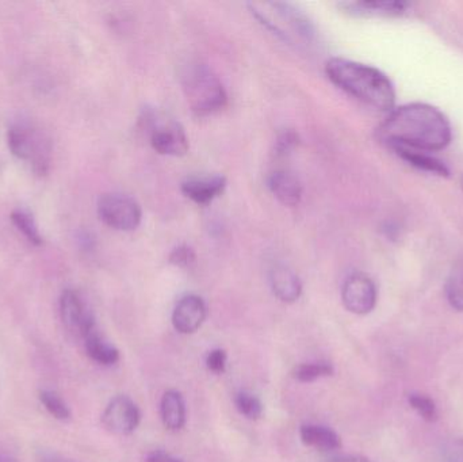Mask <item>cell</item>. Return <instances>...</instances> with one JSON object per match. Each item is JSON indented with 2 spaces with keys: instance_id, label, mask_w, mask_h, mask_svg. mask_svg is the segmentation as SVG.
<instances>
[{
  "instance_id": "cell-1",
  "label": "cell",
  "mask_w": 463,
  "mask_h": 462,
  "mask_svg": "<svg viewBox=\"0 0 463 462\" xmlns=\"http://www.w3.org/2000/svg\"><path fill=\"white\" fill-rule=\"evenodd\" d=\"M378 138L389 148L438 152L453 140V127L448 117L427 103H408L393 108L377 129Z\"/></svg>"
},
{
  "instance_id": "cell-2",
  "label": "cell",
  "mask_w": 463,
  "mask_h": 462,
  "mask_svg": "<svg viewBox=\"0 0 463 462\" xmlns=\"http://www.w3.org/2000/svg\"><path fill=\"white\" fill-rule=\"evenodd\" d=\"M329 80L364 105L391 113L396 105V91L391 79L372 65L347 59L329 60L326 67Z\"/></svg>"
},
{
  "instance_id": "cell-3",
  "label": "cell",
  "mask_w": 463,
  "mask_h": 462,
  "mask_svg": "<svg viewBox=\"0 0 463 462\" xmlns=\"http://www.w3.org/2000/svg\"><path fill=\"white\" fill-rule=\"evenodd\" d=\"M184 90L197 116H212L227 106L228 95L222 80L206 65L189 67L184 73Z\"/></svg>"
},
{
  "instance_id": "cell-4",
  "label": "cell",
  "mask_w": 463,
  "mask_h": 462,
  "mask_svg": "<svg viewBox=\"0 0 463 462\" xmlns=\"http://www.w3.org/2000/svg\"><path fill=\"white\" fill-rule=\"evenodd\" d=\"M7 144L11 154L29 163L37 175H46L51 168L52 146L45 133L29 122H15L8 127Z\"/></svg>"
},
{
  "instance_id": "cell-5",
  "label": "cell",
  "mask_w": 463,
  "mask_h": 462,
  "mask_svg": "<svg viewBox=\"0 0 463 462\" xmlns=\"http://www.w3.org/2000/svg\"><path fill=\"white\" fill-rule=\"evenodd\" d=\"M97 209L103 224L122 232L135 231L143 220V211L137 201L118 193L102 195L98 201Z\"/></svg>"
},
{
  "instance_id": "cell-6",
  "label": "cell",
  "mask_w": 463,
  "mask_h": 462,
  "mask_svg": "<svg viewBox=\"0 0 463 462\" xmlns=\"http://www.w3.org/2000/svg\"><path fill=\"white\" fill-rule=\"evenodd\" d=\"M149 143L154 151L165 156H184L189 152V138L184 127L165 116L149 117Z\"/></svg>"
},
{
  "instance_id": "cell-7",
  "label": "cell",
  "mask_w": 463,
  "mask_h": 462,
  "mask_svg": "<svg viewBox=\"0 0 463 462\" xmlns=\"http://www.w3.org/2000/svg\"><path fill=\"white\" fill-rule=\"evenodd\" d=\"M60 316L68 333L75 338L84 339L97 330L94 315L75 290L67 289L62 292L60 297Z\"/></svg>"
},
{
  "instance_id": "cell-8",
  "label": "cell",
  "mask_w": 463,
  "mask_h": 462,
  "mask_svg": "<svg viewBox=\"0 0 463 462\" xmlns=\"http://www.w3.org/2000/svg\"><path fill=\"white\" fill-rule=\"evenodd\" d=\"M342 300L351 314H370L377 304L374 281L364 273L351 274L343 285Z\"/></svg>"
},
{
  "instance_id": "cell-9",
  "label": "cell",
  "mask_w": 463,
  "mask_h": 462,
  "mask_svg": "<svg viewBox=\"0 0 463 462\" xmlns=\"http://www.w3.org/2000/svg\"><path fill=\"white\" fill-rule=\"evenodd\" d=\"M140 422V410L128 396L114 398L102 414L103 426L117 436H129L138 428Z\"/></svg>"
},
{
  "instance_id": "cell-10",
  "label": "cell",
  "mask_w": 463,
  "mask_h": 462,
  "mask_svg": "<svg viewBox=\"0 0 463 462\" xmlns=\"http://www.w3.org/2000/svg\"><path fill=\"white\" fill-rule=\"evenodd\" d=\"M345 13L364 18H399L410 13L412 3L400 0H356V2H342L339 5Z\"/></svg>"
},
{
  "instance_id": "cell-11",
  "label": "cell",
  "mask_w": 463,
  "mask_h": 462,
  "mask_svg": "<svg viewBox=\"0 0 463 462\" xmlns=\"http://www.w3.org/2000/svg\"><path fill=\"white\" fill-rule=\"evenodd\" d=\"M206 314H208V309H206L205 301L200 296H184L174 309V327L184 335L197 333L205 322Z\"/></svg>"
},
{
  "instance_id": "cell-12",
  "label": "cell",
  "mask_w": 463,
  "mask_h": 462,
  "mask_svg": "<svg viewBox=\"0 0 463 462\" xmlns=\"http://www.w3.org/2000/svg\"><path fill=\"white\" fill-rule=\"evenodd\" d=\"M227 187V179L222 175L190 176L182 184V193L198 205H208L219 198Z\"/></svg>"
},
{
  "instance_id": "cell-13",
  "label": "cell",
  "mask_w": 463,
  "mask_h": 462,
  "mask_svg": "<svg viewBox=\"0 0 463 462\" xmlns=\"http://www.w3.org/2000/svg\"><path fill=\"white\" fill-rule=\"evenodd\" d=\"M269 187L282 205L294 208L302 200V184L290 171L277 170L269 175Z\"/></svg>"
},
{
  "instance_id": "cell-14",
  "label": "cell",
  "mask_w": 463,
  "mask_h": 462,
  "mask_svg": "<svg viewBox=\"0 0 463 462\" xmlns=\"http://www.w3.org/2000/svg\"><path fill=\"white\" fill-rule=\"evenodd\" d=\"M269 285L274 295L283 303H296L301 297V279L286 266H275L269 271Z\"/></svg>"
},
{
  "instance_id": "cell-15",
  "label": "cell",
  "mask_w": 463,
  "mask_h": 462,
  "mask_svg": "<svg viewBox=\"0 0 463 462\" xmlns=\"http://www.w3.org/2000/svg\"><path fill=\"white\" fill-rule=\"evenodd\" d=\"M163 425L168 431H179L186 425V403L179 391L170 390L160 403Z\"/></svg>"
},
{
  "instance_id": "cell-16",
  "label": "cell",
  "mask_w": 463,
  "mask_h": 462,
  "mask_svg": "<svg viewBox=\"0 0 463 462\" xmlns=\"http://www.w3.org/2000/svg\"><path fill=\"white\" fill-rule=\"evenodd\" d=\"M392 149H393L397 156L402 157L404 162L415 167L416 170L431 174V175L442 176V178H448L450 175V170H449L448 165L440 162L437 157L430 155L429 152L402 148V146H394Z\"/></svg>"
},
{
  "instance_id": "cell-17",
  "label": "cell",
  "mask_w": 463,
  "mask_h": 462,
  "mask_svg": "<svg viewBox=\"0 0 463 462\" xmlns=\"http://www.w3.org/2000/svg\"><path fill=\"white\" fill-rule=\"evenodd\" d=\"M269 5L302 40L312 41L315 38V27L312 22L298 8L294 7L290 3L275 2L269 3Z\"/></svg>"
},
{
  "instance_id": "cell-18",
  "label": "cell",
  "mask_w": 463,
  "mask_h": 462,
  "mask_svg": "<svg viewBox=\"0 0 463 462\" xmlns=\"http://www.w3.org/2000/svg\"><path fill=\"white\" fill-rule=\"evenodd\" d=\"M299 437L307 447L315 448L321 452H334L342 447L340 437L332 429L326 428V426H301Z\"/></svg>"
},
{
  "instance_id": "cell-19",
  "label": "cell",
  "mask_w": 463,
  "mask_h": 462,
  "mask_svg": "<svg viewBox=\"0 0 463 462\" xmlns=\"http://www.w3.org/2000/svg\"><path fill=\"white\" fill-rule=\"evenodd\" d=\"M87 354L94 363L102 366H113L119 361V352L113 344L106 342L97 330L83 339Z\"/></svg>"
},
{
  "instance_id": "cell-20",
  "label": "cell",
  "mask_w": 463,
  "mask_h": 462,
  "mask_svg": "<svg viewBox=\"0 0 463 462\" xmlns=\"http://www.w3.org/2000/svg\"><path fill=\"white\" fill-rule=\"evenodd\" d=\"M445 292L451 308L463 312V259L451 269L446 279Z\"/></svg>"
},
{
  "instance_id": "cell-21",
  "label": "cell",
  "mask_w": 463,
  "mask_h": 462,
  "mask_svg": "<svg viewBox=\"0 0 463 462\" xmlns=\"http://www.w3.org/2000/svg\"><path fill=\"white\" fill-rule=\"evenodd\" d=\"M334 372V366L329 363H302L294 369L293 377L299 382H313L332 376Z\"/></svg>"
},
{
  "instance_id": "cell-22",
  "label": "cell",
  "mask_w": 463,
  "mask_h": 462,
  "mask_svg": "<svg viewBox=\"0 0 463 462\" xmlns=\"http://www.w3.org/2000/svg\"><path fill=\"white\" fill-rule=\"evenodd\" d=\"M11 220L13 224L15 225L16 230L34 246H41L43 244V236H41L40 231H38L37 224H35L33 217L30 216L26 212L16 211L11 214Z\"/></svg>"
},
{
  "instance_id": "cell-23",
  "label": "cell",
  "mask_w": 463,
  "mask_h": 462,
  "mask_svg": "<svg viewBox=\"0 0 463 462\" xmlns=\"http://www.w3.org/2000/svg\"><path fill=\"white\" fill-rule=\"evenodd\" d=\"M408 403H410L411 409L418 412L421 420L430 423L437 422L438 417H439L438 407L430 396L423 395V393H411L408 396Z\"/></svg>"
},
{
  "instance_id": "cell-24",
  "label": "cell",
  "mask_w": 463,
  "mask_h": 462,
  "mask_svg": "<svg viewBox=\"0 0 463 462\" xmlns=\"http://www.w3.org/2000/svg\"><path fill=\"white\" fill-rule=\"evenodd\" d=\"M40 401L41 403L43 404V407H45L46 411H48L52 417L56 418L57 420L65 422V420H70V407H68L67 403H65L56 392H53V391H41Z\"/></svg>"
},
{
  "instance_id": "cell-25",
  "label": "cell",
  "mask_w": 463,
  "mask_h": 462,
  "mask_svg": "<svg viewBox=\"0 0 463 462\" xmlns=\"http://www.w3.org/2000/svg\"><path fill=\"white\" fill-rule=\"evenodd\" d=\"M237 411L247 420H256L263 414V406L255 395L250 392H239L234 398Z\"/></svg>"
},
{
  "instance_id": "cell-26",
  "label": "cell",
  "mask_w": 463,
  "mask_h": 462,
  "mask_svg": "<svg viewBox=\"0 0 463 462\" xmlns=\"http://www.w3.org/2000/svg\"><path fill=\"white\" fill-rule=\"evenodd\" d=\"M197 257H195L194 250L189 246H179L173 250L170 255V262L178 268L187 269L194 265Z\"/></svg>"
},
{
  "instance_id": "cell-27",
  "label": "cell",
  "mask_w": 463,
  "mask_h": 462,
  "mask_svg": "<svg viewBox=\"0 0 463 462\" xmlns=\"http://www.w3.org/2000/svg\"><path fill=\"white\" fill-rule=\"evenodd\" d=\"M206 366L216 374L224 373L227 368V353L222 349H214L206 357Z\"/></svg>"
},
{
  "instance_id": "cell-28",
  "label": "cell",
  "mask_w": 463,
  "mask_h": 462,
  "mask_svg": "<svg viewBox=\"0 0 463 462\" xmlns=\"http://www.w3.org/2000/svg\"><path fill=\"white\" fill-rule=\"evenodd\" d=\"M446 460L448 462H463V439H456L446 447Z\"/></svg>"
},
{
  "instance_id": "cell-29",
  "label": "cell",
  "mask_w": 463,
  "mask_h": 462,
  "mask_svg": "<svg viewBox=\"0 0 463 462\" xmlns=\"http://www.w3.org/2000/svg\"><path fill=\"white\" fill-rule=\"evenodd\" d=\"M297 144V136L293 132H285L279 136L277 141L278 154H286Z\"/></svg>"
},
{
  "instance_id": "cell-30",
  "label": "cell",
  "mask_w": 463,
  "mask_h": 462,
  "mask_svg": "<svg viewBox=\"0 0 463 462\" xmlns=\"http://www.w3.org/2000/svg\"><path fill=\"white\" fill-rule=\"evenodd\" d=\"M144 462H184L163 450H155V452L148 453L144 458Z\"/></svg>"
},
{
  "instance_id": "cell-31",
  "label": "cell",
  "mask_w": 463,
  "mask_h": 462,
  "mask_svg": "<svg viewBox=\"0 0 463 462\" xmlns=\"http://www.w3.org/2000/svg\"><path fill=\"white\" fill-rule=\"evenodd\" d=\"M328 462H372L364 457H356V456H345V457L332 458Z\"/></svg>"
},
{
  "instance_id": "cell-32",
  "label": "cell",
  "mask_w": 463,
  "mask_h": 462,
  "mask_svg": "<svg viewBox=\"0 0 463 462\" xmlns=\"http://www.w3.org/2000/svg\"><path fill=\"white\" fill-rule=\"evenodd\" d=\"M49 462H73L71 460H65V458H52V460H49Z\"/></svg>"
},
{
  "instance_id": "cell-33",
  "label": "cell",
  "mask_w": 463,
  "mask_h": 462,
  "mask_svg": "<svg viewBox=\"0 0 463 462\" xmlns=\"http://www.w3.org/2000/svg\"><path fill=\"white\" fill-rule=\"evenodd\" d=\"M0 462H15L11 460V458L5 457V456H0Z\"/></svg>"
},
{
  "instance_id": "cell-34",
  "label": "cell",
  "mask_w": 463,
  "mask_h": 462,
  "mask_svg": "<svg viewBox=\"0 0 463 462\" xmlns=\"http://www.w3.org/2000/svg\"><path fill=\"white\" fill-rule=\"evenodd\" d=\"M461 187H462V190H463V175H462V178H461Z\"/></svg>"
}]
</instances>
